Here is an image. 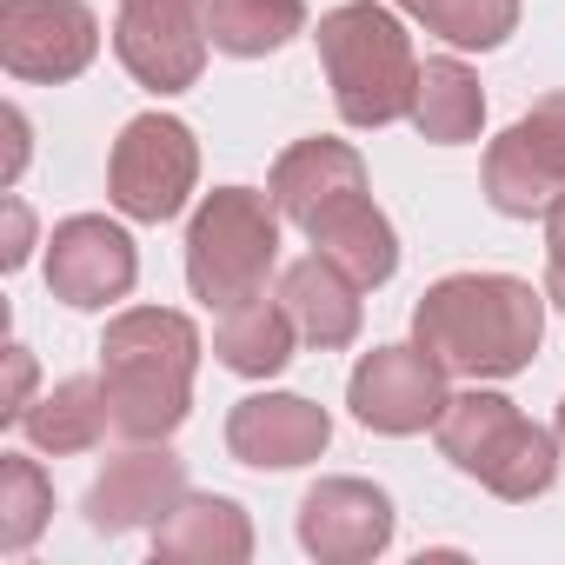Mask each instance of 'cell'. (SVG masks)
<instances>
[{"instance_id":"8fae6325","label":"cell","mask_w":565,"mask_h":565,"mask_svg":"<svg viewBox=\"0 0 565 565\" xmlns=\"http://www.w3.org/2000/svg\"><path fill=\"white\" fill-rule=\"evenodd\" d=\"M140 279V253L127 239V226H114L107 213H74L54 226L47 239V294L74 313H100L114 300L134 294Z\"/></svg>"},{"instance_id":"3957f363","label":"cell","mask_w":565,"mask_h":565,"mask_svg":"<svg viewBox=\"0 0 565 565\" xmlns=\"http://www.w3.org/2000/svg\"><path fill=\"white\" fill-rule=\"evenodd\" d=\"M333 107L347 127H393L413 114L419 94V61H413V34L393 8L380 0H347V8L320 14L313 28Z\"/></svg>"},{"instance_id":"52a82bcc","label":"cell","mask_w":565,"mask_h":565,"mask_svg":"<svg viewBox=\"0 0 565 565\" xmlns=\"http://www.w3.org/2000/svg\"><path fill=\"white\" fill-rule=\"evenodd\" d=\"M114 54L147 94H186L206 74V54H213L206 0H120Z\"/></svg>"},{"instance_id":"9a60e30c","label":"cell","mask_w":565,"mask_h":565,"mask_svg":"<svg viewBox=\"0 0 565 565\" xmlns=\"http://www.w3.org/2000/svg\"><path fill=\"white\" fill-rule=\"evenodd\" d=\"M360 186H366V160H360L347 140H294L287 153L273 160V180H266L279 220L300 226V233H307L333 200H347V193H360Z\"/></svg>"},{"instance_id":"4fadbf2b","label":"cell","mask_w":565,"mask_h":565,"mask_svg":"<svg viewBox=\"0 0 565 565\" xmlns=\"http://www.w3.org/2000/svg\"><path fill=\"white\" fill-rule=\"evenodd\" d=\"M327 439H333V419L307 393H253L226 413V452L259 472L313 466L327 452Z\"/></svg>"},{"instance_id":"603a6c76","label":"cell","mask_w":565,"mask_h":565,"mask_svg":"<svg viewBox=\"0 0 565 565\" xmlns=\"http://www.w3.org/2000/svg\"><path fill=\"white\" fill-rule=\"evenodd\" d=\"M393 8H406L426 34H439L446 47H466V54L505 47L519 28V0H393Z\"/></svg>"},{"instance_id":"ffe728a7","label":"cell","mask_w":565,"mask_h":565,"mask_svg":"<svg viewBox=\"0 0 565 565\" xmlns=\"http://www.w3.org/2000/svg\"><path fill=\"white\" fill-rule=\"evenodd\" d=\"M21 433H28V446L34 452H94L107 433H114V419H107V386L100 380H61V386H47L28 413H21Z\"/></svg>"},{"instance_id":"30bf717a","label":"cell","mask_w":565,"mask_h":565,"mask_svg":"<svg viewBox=\"0 0 565 565\" xmlns=\"http://www.w3.org/2000/svg\"><path fill=\"white\" fill-rule=\"evenodd\" d=\"M100 54V21L87 0H0V67L34 87L81 81Z\"/></svg>"},{"instance_id":"5bb4252c","label":"cell","mask_w":565,"mask_h":565,"mask_svg":"<svg viewBox=\"0 0 565 565\" xmlns=\"http://www.w3.org/2000/svg\"><path fill=\"white\" fill-rule=\"evenodd\" d=\"M300 545L320 565H360L393 545V499L373 479H320L300 499Z\"/></svg>"},{"instance_id":"e0dca14e","label":"cell","mask_w":565,"mask_h":565,"mask_svg":"<svg viewBox=\"0 0 565 565\" xmlns=\"http://www.w3.org/2000/svg\"><path fill=\"white\" fill-rule=\"evenodd\" d=\"M153 558L160 565H246L253 558V519L220 492H186L153 525Z\"/></svg>"},{"instance_id":"cb8c5ba5","label":"cell","mask_w":565,"mask_h":565,"mask_svg":"<svg viewBox=\"0 0 565 565\" xmlns=\"http://www.w3.org/2000/svg\"><path fill=\"white\" fill-rule=\"evenodd\" d=\"M54 512V486L41 459L28 452H0V552H28Z\"/></svg>"},{"instance_id":"44dd1931","label":"cell","mask_w":565,"mask_h":565,"mask_svg":"<svg viewBox=\"0 0 565 565\" xmlns=\"http://www.w3.org/2000/svg\"><path fill=\"white\" fill-rule=\"evenodd\" d=\"M406 120H413L419 140H433V147H466V140H479V127H486L479 74H472L466 61H426Z\"/></svg>"},{"instance_id":"7a4b0ae2","label":"cell","mask_w":565,"mask_h":565,"mask_svg":"<svg viewBox=\"0 0 565 565\" xmlns=\"http://www.w3.org/2000/svg\"><path fill=\"white\" fill-rule=\"evenodd\" d=\"M193 366H200V327L173 307H127L100 333V386L114 439L153 446L173 439L193 413Z\"/></svg>"},{"instance_id":"ba28073f","label":"cell","mask_w":565,"mask_h":565,"mask_svg":"<svg viewBox=\"0 0 565 565\" xmlns=\"http://www.w3.org/2000/svg\"><path fill=\"white\" fill-rule=\"evenodd\" d=\"M565 193V94H545L486 147V200L505 220H545Z\"/></svg>"},{"instance_id":"f1b7e54d","label":"cell","mask_w":565,"mask_h":565,"mask_svg":"<svg viewBox=\"0 0 565 565\" xmlns=\"http://www.w3.org/2000/svg\"><path fill=\"white\" fill-rule=\"evenodd\" d=\"M552 433H558V446H565V399H558V426H552Z\"/></svg>"},{"instance_id":"484cf974","label":"cell","mask_w":565,"mask_h":565,"mask_svg":"<svg viewBox=\"0 0 565 565\" xmlns=\"http://www.w3.org/2000/svg\"><path fill=\"white\" fill-rule=\"evenodd\" d=\"M545 300L565 313V193L545 213Z\"/></svg>"},{"instance_id":"7402d4cb","label":"cell","mask_w":565,"mask_h":565,"mask_svg":"<svg viewBox=\"0 0 565 565\" xmlns=\"http://www.w3.org/2000/svg\"><path fill=\"white\" fill-rule=\"evenodd\" d=\"M206 34L233 61H266L307 34V0H206Z\"/></svg>"},{"instance_id":"7c38bea8","label":"cell","mask_w":565,"mask_h":565,"mask_svg":"<svg viewBox=\"0 0 565 565\" xmlns=\"http://www.w3.org/2000/svg\"><path fill=\"white\" fill-rule=\"evenodd\" d=\"M186 499V459L167 452V439L153 446H127L100 466V479L87 486V525L120 539V532H153L173 505Z\"/></svg>"},{"instance_id":"d4e9b609","label":"cell","mask_w":565,"mask_h":565,"mask_svg":"<svg viewBox=\"0 0 565 565\" xmlns=\"http://www.w3.org/2000/svg\"><path fill=\"white\" fill-rule=\"evenodd\" d=\"M0 226H8V239H0V266L21 273V266H28V253H34V213H28V200H21V193L0 200Z\"/></svg>"},{"instance_id":"83f0119b","label":"cell","mask_w":565,"mask_h":565,"mask_svg":"<svg viewBox=\"0 0 565 565\" xmlns=\"http://www.w3.org/2000/svg\"><path fill=\"white\" fill-rule=\"evenodd\" d=\"M0 127H8V167H0V186H14L21 167H28V114L8 107V114H0Z\"/></svg>"},{"instance_id":"6da1fadb","label":"cell","mask_w":565,"mask_h":565,"mask_svg":"<svg viewBox=\"0 0 565 565\" xmlns=\"http://www.w3.org/2000/svg\"><path fill=\"white\" fill-rule=\"evenodd\" d=\"M413 340L452 380H512L545 340V294L512 273H452L419 294Z\"/></svg>"},{"instance_id":"277c9868","label":"cell","mask_w":565,"mask_h":565,"mask_svg":"<svg viewBox=\"0 0 565 565\" xmlns=\"http://www.w3.org/2000/svg\"><path fill=\"white\" fill-rule=\"evenodd\" d=\"M433 439L466 479H479L505 505H525V499L552 492V479H558V433L532 426L505 393H492L479 380H472V393L446 399Z\"/></svg>"},{"instance_id":"4316f807","label":"cell","mask_w":565,"mask_h":565,"mask_svg":"<svg viewBox=\"0 0 565 565\" xmlns=\"http://www.w3.org/2000/svg\"><path fill=\"white\" fill-rule=\"evenodd\" d=\"M28 406H34V353L28 347H8V393H0V419L21 426Z\"/></svg>"},{"instance_id":"2e32d148","label":"cell","mask_w":565,"mask_h":565,"mask_svg":"<svg viewBox=\"0 0 565 565\" xmlns=\"http://www.w3.org/2000/svg\"><path fill=\"white\" fill-rule=\"evenodd\" d=\"M360 279H347L327 253H307V259H294L287 273H279V300H287V313H294V327H300V340L307 347H320V353H340V347H353L360 340Z\"/></svg>"},{"instance_id":"5b68a950","label":"cell","mask_w":565,"mask_h":565,"mask_svg":"<svg viewBox=\"0 0 565 565\" xmlns=\"http://www.w3.org/2000/svg\"><path fill=\"white\" fill-rule=\"evenodd\" d=\"M279 266V206L253 186H220L200 200L186 226V287L206 313L266 294V273Z\"/></svg>"},{"instance_id":"d6986e66","label":"cell","mask_w":565,"mask_h":565,"mask_svg":"<svg viewBox=\"0 0 565 565\" xmlns=\"http://www.w3.org/2000/svg\"><path fill=\"white\" fill-rule=\"evenodd\" d=\"M294 347H300V327L287 313V300H233L220 307L213 320V360L239 380H273V373H287L294 366Z\"/></svg>"},{"instance_id":"8992f818","label":"cell","mask_w":565,"mask_h":565,"mask_svg":"<svg viewBox=\"0 0 565 565\" xmlns=\"http://www.w3.org/2000/svg\"><path fill=\"white\" fill-rule=\"evenodd\" d=\"M200 186V140L186 120L173 114H140L120 127L114 153H107V200L140 220V226H160L173 220Z\"/></svg>"},{"instance_id":"9c48e42d","label":"cell","mask_w":565,"mask_h":565,"mask_svg":"<svg viewBox=\"0 0 565 565\" xmlns=\"http://www.w3.org/2000/svg\"><path fill=\"white\" fill-rule=\"evenodd\" d=\"M446 366L413 340V347H373L360 353L353 380H347V406L366 433H386V439H413L426 426H439L446 413Z\"/></svg>"},{"instance_id":"ac0fdd59","label":"cell","mask_w":565,"mask_h":565,"mask_svg":"<svg viewBox=\"0 0 565 565\" xmlns=\"http://www.w3.org/2000/svg\"><path fill=\"white\" fill-rule=\"evenodd\" d=\"M307 239H313V253H327L347 279H360V287H386V279L399 273V233H393V220L373 206L366 186L347 193V200H333V206L307 226Z\"/></svg>"}]
</instances>
